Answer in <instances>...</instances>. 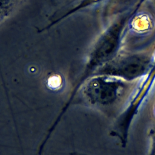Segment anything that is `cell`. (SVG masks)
I'll return each instance as SVG.
<instances>
[{
  "mask_svg": "<svg viewBox=\"0 0 155 155\" xmlns=\"http://www.w3.org/2000/svg\"><path fill=\"white\" fill-rule=\"evenodd\" d=\"M137 82L107 74H97L82 88L81 102L108 117L116 119L128 105Z\"/></svg>",
  "mask_w": 155,
  "mask_h": 155,
  "instance_id": "6da1fadb",
  "label": "cell"
},
{
  "mask_svg": "<svg viewBox=\"0 0 155 155\" xmlns=\"http://www.w3.org/2000/svg\"><path fill=\"white\" fill-rule=\"evenodd\" d=\"M153 58L145 54L118 53L102 66L98 74H107L135 82L145 77L150 71Z\"/></svg>",
  "mask_w": 155,
  "mask_h": 155,
  "instance_id": "7a4b0ae2",
  "label": "cell"
},
{
  "mask_svg": "<svg viewBox=\"0 0 155 155\" xmlns=\"http://www.w3.org/2000/svg\"><path fill=\"white\" fill-rule=\"evenodd\" d=\"M129 31L136 36H146L155 29V19L150 13L142 11L136 13L128 21Z\"/></svg>",
  "mask_w": 155,
  "mask_h": 155,
  "instance_id": "3957f363",
  "label": "cell"
},
{
  "mask_svg": "<svg viewBox=\"0 0 155 155\" xmlns=\"http://www.w3.org/2000/svg\"><path fill=\"white\" fill-rule=\"evenodd\" d=\"M153 113V124L148 133V136L150 141V147H149L148 155H155V101L154 102Z\"/></svg>",
  "mask_w": 155,
  "mask_h": 155,
  "instance_id": "277c9868",
  "label": "cell"
},
{
  "mask_svg": "<svg viewBox=\"0 0 155 155\" xmlns=\"http://www.w3.org/2000/svg\"><path fill=\"white\" fill-rule=\"evenodd\" d=\"M61 83V79L59 76H53L49 78L48 84L51 88H56L58 87Z\"/></svg>",
  "mask_w": 155,
  "mask_h": 155,
  "instance_id": "5b68a950",
  "label": "cell"
},
{
  "mask_svg": "<svg viewBox=\"0 0 155 155\" xmlns=\"http://www.w3.org/2000/svg\"><path fill=\"white\" fill-rule=\"evenodd\" d=\"M70 155H88L83 153H81V152H77V151H73L72 153H71L70 154Z\"/></svg>",
  "mask_w": 155,
  "mask_h": 155,
  "instance_id": "8992f818",
  "label": "cell"
}]
</instances>
